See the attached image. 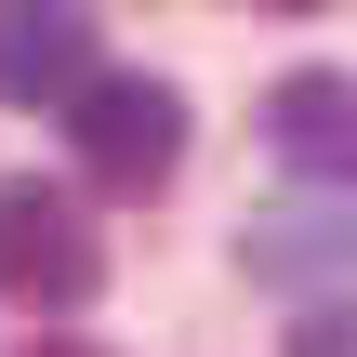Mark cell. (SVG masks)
<instances>
[{"label":"cell","instance_id":"1","mask_svg":"<svg viewBox=\"0 0 357 357\" xmlns=\"http://www.w3.org/2000/svg\"><path fill=\"white\" fill-rule=\"evenodd\" d=\"M106 291V238L66 185H0V305L26 318H79Z\"/></svg>","mask_w":357,"mask_h":357},{"label":"cell","instance_id":"2","mask_svg":"<svg viewBox=\"0 0 357 357\" xmlns=\"http://www.w3.org/2000/svg\"><path fill=\"white\" fill-rule=\"evenodd\" d=\"M66 132H79V172H93L106 199H146V185H172V159H185V93H172V79H93Z\"/></svg>","mask_w":357,"mask_h":357},{"label":"cell","instance_id":"3","mask_svg":"<svg viewBox=\"0 0 357 357\" xmlns=\"http://www.w3.org/2000/svg\"><path fill=\"white\" fill-rule=\"evenodd\" d=\"M93 66V13L79 0H0V106H79Z\"/></svg>","mask_w":357,"mask_h":357},{"label":"cell","instance_id":"4","mask_svg":"<svg viewBox=\"0 0 357 357\" xmlns=\"http://www.w3.org/2000/svg\"><path fill=\"white\" fill-rule=\"evenodd\" d=\"M265 146H278L291 172H357V79L344 66H291V79L265 93Z\"/></svg>","mask_w":357,"mask_h":357},{"label":"cell","instance_id":"5","mask_svg":"<svg viewBox=\"0 0 357 357\" xmlns=\"http://www.w3.org/2000/svg\"><path fill=\"white\" fill-rule=\"evenodd\" d=\"M344 238H357V225H318V212H291L278 238H252V278H305V265H331Z\"/></svg>","mask_w":357,"mask_h":357},{"label":"cell","instance_id":"6","mask_svg":"<svg viewBox=\"0 0 357 357\" xmlns=\"http://www.w3.org/2000/svg\"><path fill=\"white\" fill-rule=\"evenodd\" d=\"M291 357H357V305H305L291 318Z\"/></svg>","mask_w":357,"mask_h":357},{"label":"cell","instance_id":"7","mask_svg":"<svg viewBox=\"0 0 357 357\" xmlns=\"http://www.w3.org/2000/svg\"><path fill=\"white\" fill-rule=\"evenodd\" d=\"M26 357H106V344H79V331H40V344H26Z\"/></svg>","mask_w":357,"mask_h":357},{"label":"cell","instance_id":"8","mask_svg":"<svg viewBox=\"0 0 357 357\" xmlns=\"http://www.w3.org/2000/svg\"><path fill=\"white\" fill-rule=\"evenodd\" d=\"M252 13H331V0H252Z\"/></svg>","mask_w":357,"mask_h":357}]
</instances>
